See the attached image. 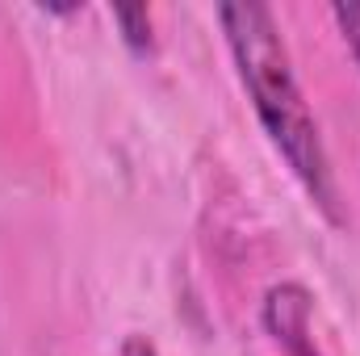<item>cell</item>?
I'll return each instance as SVG.
<instances>
[{
    "label": "cell",
    "instance_id": "1",
    "mask_svg": "<svg viewBox=\"0 0 360 356\" xmlns=\"http://www.w3.org/2000/svg\"><path fill=\"white\" fill-rule=\"evenodd\" d=\"M218 21L226 30L231 55L239 63V76H243V89L252 96L269 139L276 143V151L285 155L293 177L306 184V193L323 205V214L340 218L327 151H323L319 126H314V117L302 101V89L293 80L289 51L281 42V30H276L272 13L256 0H235V4L218 8Z\"/></svg>",
    "mask_w": 360,
    "mask_h": 356
},
{
    "label": "cell",
    "instance_id": "2",
    "mask_svg": "<svg viewBox=\"0 0 360 356\" xmlns=\"http://www.w3.org/2000/svg\"><path fill=\"white\" fill-rule=\"evenodd\" d=\"M264 327L289 356H319L310 336V293L297 281H281L264 293Z\"/></svg>",
    "mask_w": 360,
    "mask_h": 356
},
{
    "label": "cell",
    "instance_id": "3",
    "mask_svg": "<svg viewBox=\"0 0 360 356\" xmlns=\"http://www.w3.org/2000/svg\"><path fill=\"white\" fill-rule=\"evenodd\" d=\"M113 21L126 30L122 38L130 42V51H151V13L147 8H113Z\"/></svg>",
    "mask_w": 360,
    "mask_h": 356
},
{
    "label": "cell",
    "instance_id": "4",
    "mask_svg": "<svg viewBox=\"0 0 360 356\" xmlns=\"http://www.w3.org/2000/svg\"><path fill=\"white\" fill-rule=\"evenodd\" d=\"M331 17L340 21V30H344V42H348V51H352V59H356V68H360V4H356V0H348V4H335V8H331Z\"/></svg>",
    "mask_w": 360,
    "mask_h": 356
},
{
    "label": "cell",
    "instance_id": "5",
    "mask_svg": "<svg viewBox=\"0 0 360 356\" xmlns=\"http://www.w3.org/2000/svg\"><path fill=\"white\" fill-rule=\"evenodd\" d=\"M122 356H160L151 348V340H143V336H130L126 344H122Z\"/></svg>",
    "mask_w": 360,
    "mask_h": 356
}]
</instances>
